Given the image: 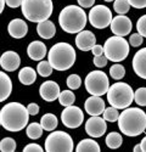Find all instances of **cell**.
<instances>
[{"mask_svg":"<svg viewBox=\"0 0 146 152\" xmlns=\"http://www.w3.org/2000/svg\"><path fill=\"white\" fill-rule=\"evenodd\" d=\"M29 112L20 102L6 104L0 111V124L7 132H20L28 124Z\"/></svg>","mask_w":146,"mask_h":152,"instance_id":"6da1fadb","label":"cell"},{"mask_svg":"<svg viewBox=\"0 0 146 152\" xmlns=\"http://www.w3.org/2000/svg\"><path fill=\"white\" fill-rule=\"evenodd\" d=\"M118 128L127 136H138L146 129V113L138 107H127L118 118Z\"/></svg>","mask_w":146,"mask_h":152,"instance_id":"7a4b0ae2","label":"cell"},{"mask_svg":"<svg viewBox=\"0 0 146 152\" xmlns=\"http://www.w3.org/2000/svg\"><path fill=\"white\" fill-rule=\"evenodd\" d=\"M58 23L66 33L78 34L87 26V14L82 6L68 5L61 10L58 15Z\"/></svg>","mask_w":146,"mask_h":152,"instance_id":"3957f363","label":"cell"},{"mask_svg":"<svg viewBox=\"0 0 146 152\" xmlns=\"http://www.w3.org/2000/svg\"><path fill=\"white\" fill-rule=\"evenodd\" d=\"M76 50L68 43H57L47 53V61L56 71H67L76 62Z\"/></svg>","mask_w":146,"mask_h":152,"instance_id":"277c9868","label":"cell"},{"mask_svg":"<svg viewBox=\"0 0 146 152\" xmlns=\"http://www.w3.org/2000/svg\"><path fill=\"white\" fill-rule=\"evenodd\" d=\"M21 10L28 21L40 23L51 16L54 5L53 0H23Z\"/></svg>","mask_w":146,"mask_h":152,"instance_id":"5b68a950","label":"cell"},{"mask_svg":"<svg viewBox=\"0 0 146 152\" xmlns=\"http://www.w3.org/2000/svg\"><path fill=\"white\" fill-rule=\"evenodd\" d=\"M134 91L131 86L123 82H117L110 86L107 91V101L108 104L118 108V110H124L131 105L134 101Z\"/></svg>","mask_w":146,"mask_h":152,"instance_id":"8992f818","label":"cell"},{"mask_svg":"<svg viewBox=\"0 0 146 152\" xmlns=\"http://www.w3.org/2000/svg\"><path fill=\"white\" fill-rule=\"evenodd\" d=\"M104 54L112 62H120L129 55V43L123 37L113 35L105 42Z\"/></svg>","mask_w":146,"mask_h":152,"instance_id":"52a82bcc","label":"cell"},{"mask_svg":"<svg viewBox=\"0 0 146 152\" xmlns=\"http://www.w3.org/2000/svg\"><path fill=\"white\" fill-rule=\"evenodd\" d=\"M85 89L90 95L102 96L107 94L110 89V82L106 73L102 71H93L90 72L84 80Z\"/></svg>","mask_w":146,"mask_h":152,"instance_id":"ba28073f","label":"cell"},{"mask_svg":"<svg viewBox=\"0 0 146 152\" xmlns=\"http://www.w3.org/2000/svg\"><path fill=\"white\" fill-rule=\"evenodd\" d=\"M46 152H72L73 140L69 134L65 132H54L47 135L45 140Z\"/></svg>","mask_w":146,"mask_h":152,"instance_id":"9c48e42d","label":"cell"},{"mask_svg":"<svg viewBox=\"0 0 146 152\" xmlns=\"http://www.w3.org/2000/svg\"><path fill=\"white\" fill-rule=\"evenodd\" d=\"M89 22L93 27L104 29L112 22V12L105 5H96L89 12Z\"/></svg>","mask_w":146,"mask_h":152,"instance_id":"30bf717a","label":"cell"},{"mask_svg":"<svg viewBox=\"0 0 146 152\" xmlns=\"http://www.w3.org/2000/svg\"><path fill=\"white\" fill-rule=\"evenodd\" d=\"M61 121L64 125L69 129H76L82 125L84 121V113L78 106H67L61 113Z\"/></svg>","mask_w":146,"mask_h":152,"instance_id":"8fae6325","label":"cell"},{"mask_svg":"<svg viewBox=\"0 0 146 152\" xmlns=\"http://www.w3.org/2000/svg\"><path fill=\"white\" fill-rule=\"evenodd\" d=\"M107 130V124L105 118L100 116H90L85 123V132L91 137H101Z\"/></svg>","mask_w":146,"mask_h":152,"instance_id":"7c38bea8","label":"cell"},{"mask_svg":"<svg viewBox=\"0 0 146 152\" xmlns=\"http://www.w3.org/2000/svg\"><path fill=\"white\" fill-rule=\"evenodd\" d=\"M110 27H111V31L115 35L124 37L131 32L133 24H131V20L129 17H127L124 15H118L112 18V22L110 24Z\"/></svg>","mask_w":146,"mask_h":152,"instance_id":"4fadbf2b","label":"cell"},{"mask_svg":"<svg viewBox=\"0 0 146 152\" xmlns=\"http://www.w3.org/2000/svg\"><path fill=\"white\" fill-rule=\"evenodd\" d=\"M60 86L54 80H47V82H44L40 88H39V94H40V97L44 100V101H47V102H53L56 99H58L60 96Z\"/></svg>","mask_w":146,"mask_h":152,"instance_id":"5bb4252c","label":"cell"},{"mask_svg":"<svg viewBox=\"0 0 146 152\" xmlns=\"http://www.w3.org/2000/svg\"><path fill=\"white\" fill-rule=\"evenodd\" d=\"M84 108L89 116H100L105 111V101L101 99V96L91 95L85 100Z\"/></svg>","mask_w":146,"mask_h":152,"instance_id":"9a60e30c","label":"cell"},{"mask_svg":"<svg viewBox=\"0 0 146 152\" xmlns=\"http://www.w3.org/2000/svg\"><path fill=\"white\" fill-rule=\"evenodd\" d=\"M96 44V37L90 31H82L76 37V45L82 51H91Z\"/></svg>","mask_w":146,"mask_h":152,"instance_id":"2e32d148","label":"cell"},{"mask_svg":"<svg viewBox=\"0 0 146 152\" xmlns=\"http://www.w3.org/2000/svg\"><path fill=\"white\" fill-rule=\"evenodd\" d=\"M21 65V58L15 51H5L0 57V66L6 72H14Z\"/></svg>","mask_w":146,"mask_h":152,"instance_id":"e0dca14e","label":"cell"},{"mask_svg":"<svg viewBox=\"0 0 146 152\" xmlns=\"http://www.w3.org/2000/svg\"><path fill=\"white\" fill-rule=\"evenodd\" d=\"M131 66L138 77L146 79V48H142L141 50L137 51L133 57Z\"/></svg>","mask_w":146,"mask_h":152,"instance_id":"ac0fdd59","label":"cell"},{"mask_svg":"<svg viewBox=\"0 0 146 152\" xmlns=\"http://www.w3.org/2000/svg\"><path fill=\"white\" fill-rule=\"evenodd\" d=\"M7 32L12 38H15V39H21V38L27 35L28 26L23 20L15 18V20L10 21L9 26H7Z\"/></svg>","mask_w":146,"mask_h":152,"instance_id":"d6986e66","label":"cell"},{"mask_svg":"<svg viewBox=\"0 0 146 152\" xmlns=\"http://www.w3.org/2000/svg\"><path fill=\"white\" fill-rule=\"evenodd\" d=\"M46 53L47 51H46L45 44L39 40L32 42L27 48V54H28L29 58H32L34 61H42L46 56Z\"/></svg>","mask_w":146,"mask_h":152,"instance_id":"ffe728a7","label":"cell"},{"mask_svg":"<svg viewBox=\"0 0 146 152\" xmlns=\"http://www.w3.org/2000/svg\"><path fill=\"white\" fill-rule=\"evenodd\" d=\"M36 33H38V35L40 38H43V39H51L56 33V27H55L54 22H51L50 20H46V21L38 23V26H36Z\"/></svg>","mask_w":146,"mask_h":152,"instance_id":"44dd1931","label":"cell"},{"mask_svg":"<svg viewBox=\"0 0 146 152\" xmlns=\"http://www.w3.org/2000/svg\"><path fill=\"white\" fill-rule=\"evenodd\" d=\"M12 91V82L5 72H0V101H5Z\"/></svg>","mask_w":146,"mask_h":152,"instance_id":"7402d4cb","label":"cell"},{"mask_svg":"<svg viewBox=\"0 0 146 152\" xmlns=\"http://www.w3.org/2000/svg\"><path fill=\"white\" fill-rule=\"evenodd\" d=\"M36 79V72L32 67H23L18 72V80L23 85H31Z\"/></svg>","mask_w":146,"mask_h":152,"instance_id":"603a6c76","label":"cell"},{"mask_svg":"<svg viewBox=\"0 0 146 152\" xmlns=\"http://www.w3.org/2000/svg\"><path fill=\"white\" fill-rule=\"evenodd\" d=\"M77 152H100V146L93 139H83L76 147Z\"/></svg>","mask_w":146,"mask_h":152,"instance_id":"cb8c5ba5","label":"cell"},{"mask_svg":"<svg viewBox=\"0 0 146 152\" xmlns=\"http://www.w3.org/2000/svg\"><path fill=\"white\" fill-rule=\"evenodd\" d=\"M57 117L53 113H46L40 118V124L46 132H54V129H56L57 126Z\"/></svg>","mask_w":146,"mask_h":152,"instance_id":"d4e9b609","label":"cell"},{"mask_svg":"<svg viewBox=\"0 0 146 152\" xmlns=\"http://www.w3.org/2000/svg\"><path fill=\"white\" fill-rule=\"evenodd\" d=\"M105 141H106L107 147L112 148V150H116V148L120 147L122 144H123V137H122V135L119 133L112 132V133H110L106 136V140Z\"/></svg>","mask_w":146,"mask_h":152,"instance_id":"484cf974","label":"cell"},{"mask_svg":"<svg viewBox=\"0 0 146 152\" xmlns=\"http://www.w3.org/2000/svg\"><path fill=\"white\" fill-rule=\"evenodd\" d=\"M43 130L44 128L42 126L40 123H31L27 129H26V133H27V136L32 140H36V139H39L42 135H43Z\"/></svg>","mask_w":146,"mask_h":152,"instance_id":"4316f807","label":"cell"},{"mask_svg":"<svg viewBox=\"0 0 146 152\" xmlns=\"http://www.w3.org/2000/svg\"><path fill=\"white\" fill-rule=\"evenodd\" d=\"M74 101H76V95L73 94V91L71 90H64V91H61L60 93V96H58V102L67 107V106H71L74 104Z\"/></svg>","mask_w":146,"mask_h":152,"instance_id":"83f0119b","label":"cell"},{"mask_svg":"<svg viewBox=\"0 0 146 152\" xmlns=\"http://www.w3.org/2000/svg\"><path fill=\"white\" fill-rule=\"evenodd\" d=\"M53 66L51 63L49 61H40L38 63V66H36V72L39 73V75H42V77H49L51 73H53Z\"/></svg>","mask_w":146,"mask_h":152,"instance_id":"f1b7e54d","label":"cell"},{"mask_svg":"<svg viewBox=\"0 0 146 152\" xmlns=\"http://www.w3.org/2000/svg\"><path fill=\"white\" fill-rule=\"evenodd\" d=\"M130 9V4L128 0H115L113 10L118 15H126Z\"/></svg>","mask_w":146,"mask_h":152,"instance_id":"f546056e","label":"cell"},{"mask_svg":"<svg viewBox=\"0 0 146 152\" xmlns=\"http://www.w3.org/2000/svg\"><path fill=\"white\" fill-rule=\"evenodd\" d=\"M102 115H104V118H105L106 122H117L120 113L118 112V108L111 106V107L105 108Z\"/></svg>","mask_w":146,"mask_h":152,"instance_id":"4dcf8cb0","label":"cell"},{"mask_svg":"<svg viewBox=\"0 0 146 152\" xmlns=\"http://www.w3.org/2000/svg\"><path fill=\"white\" fill-rule=\"evenodd\" d=\"M16 147H17L16 141L12 137H4L0 141V150L3 152H14Z\"/></svg>","mask_w":146,"mask_h":152,"instance_id":"1f68e13d","label":"cell"},{"mask_svg":"<svg viewBox=\"0 0 146 152\" xmlns=\"http://www.w3.org/2000/svg\"><path fill=\"white\" fill-rule=\"evenodd\" d=\"M110 75L116 79V80H119L122 79L126 75V68L119 65V63H116V65H112V67L110 68Z\"/></svg>","mask_w":146,"mask_h":152,"instance_id":"d6a6232c","label":"cell"},{"mask_svg":"<svg viewBox=\"0 0 146 152\" xmlns=\"http://www.w3.org/2000/svg\"><path fill=\"white\" fill-rule=\"evenodd\" d=\"M66 83H67V86L71 90H77L82 85V79H80V77L78 74H71V75H68Z\"/></svg>","mask_w":146,"mask_h":152,"instance_id":"836d02e7","label":"cell"},{"mask_svg":"<svg viewBox=\"0 0 146 152\" xmlns=\"http://www.w3.org/2000/svg\"><path fill=\"white\" fill-rule=\"evenodd\" d=\"M134 101L141 107L146 106V88H139L134 93Z\"/></svg>","mask_w":146,"mask_h":152,"instance_id":"e575fe53","label":"cell"},{"mask_svg":"<svg viewBox=\"0 0 146 152\" xmlns=\"http://www.w3.org/2000/svg\"><path fill=\"white\" fill-rule=\"evenodd\" d=\"M137 29L138 33L141 34L144 38H146V15L141 16L137 22Z\"/></svg>","mask_w":146,"mask_h":152,"instance_id":"d590c367","label":"cell"},{"mask_svg":"<svg viewBox=\"0 0 146 152\" xmlns=\"http://www.w3.org/2000/svg\"><path fill=\"white\" fill-rule=\"evenodd\" d=\"M142 42H144V37L141 34H139V33H134L129 38V44L131 46H134V48L140 46L142 44Z\"/></svg>","mask_w":146,"mask_h":152,"instance_id":"8d00e7d4","label":"cell"},{"mask_svg":"<svg viewBox=\"0 0 146 152\" xmlns=\"http://www.w3.org/2000/svg\"><path fill=\"white\" fill-rule=\"evenodd\" d=\"M108 58L105 55H100V56H94V65L99 68H102L107 65Z\"/></svg>","mask_w":146,"mask_h":152,"instance_id":"74e56055","label":"cell"},{"mask_svg":"<svg viewBox=\"0 0 146 152\" xmlns=\"http://www.w3.org/2000/svg\"><path fill=\"white\" fill-rule=\"evenodd\" d=\"M23 152H43V147L38 144H28L24 146Z\"/></svg>","mask_w":146,"mask_h":152,"instance_id":"f35d334b","label":"cell"},{"mask_svg":"<svg viewBox=\"0 0 146 152\" xmlns=\"http://www.w3.org/2000/svg\"><path fill=\"white\" fill-rule=\"evenodd\" d=\"M130 6L135 9H145L146 7V0H128Z\"/></svg>","mask_w":146,"mask_h":152,"instance_id":"ab89813d","label":"cell"},{"mask_svg":"<svg viewBox=\"0 0 146 152\" xmlns=\"http://www.w3.org/2000/svg\"><path fill=\"white\" fill-rule=\"evenodd\" d=\"M27 110H28L31 116H35V115H38V113H39V106L36 105V104H34V102L29 104L27 106Z\"/></svg>","mask_w":146,"mask_h":152,"instance_id":"60d3db41","label":"cell"},{"mask_svg":"<svg viewBox=\"0 0 146 152\" xmlns=\"http://www.w3.org/2000/svg\"><path fill=\"white\" fill-rule=\"evenodd\" d=\"M91 53H93L94 56H100V55H102V54H104V46L95 44V45L93 46V49H91Z\"/></svg>","mask_w":146,"mask_h":152,"instance_id":"b9f144b4","label":"cell"},{"mask_svg":"<svg viewBox=\"0 0 146 152\" xmlns=\"http://www.w3.org/2000/svg\"><path fill=\"white\" fill-rule=\"evenodd\" d=\"M23 3V0H6V5L9 7H12V9H16L18 6H21Z\"/></svg>","mask_w":146,"mask_h":152,"instance_id":"7bdbcfd3","label":"cell"},{"mask_svg":"<svg viewBox=\"0 0 146 152\" xmlns=\"http://www.w3.org/2000/svg\"><path fill=\"white\" fill-rule=\"evenodd\" d=\"M77 1L82 7H91L95 4V0H77Z\"/></svg>","mask_w":146,"mask_h":152,"instance_id":"ee69618b","label":"cell"},{"mask_svg":"<svg viewBox=\"0 0 146 152\" xmlns=\"http://www.w3.org/2000/svg\"><path fill=\"white\" fill-rule=\"evenodd\" d=\"M140 146H141V150L144 151V152H146V136L141 140V142H140Z\"/></svg>","mask_w":146,"mask_h":152,"instance_id":"f6af8a7d","label":"cell"},{"mask_svg":"<svg viewBox=\"0 0 146 152\" xmlns=\"http://www.w3.org/2000/svg\"><path fill=\"white\" fill-rule=\"evenodd\" d=\"M5 3H6V0H0V12H3V11H4Z\"/></svg>","mask_w":146,"mask_h":152,"instance_id":"bcb514c9","label":"cell"},{"mask_svg":"<svg viewBox=\"0 0 146 152\" xmlns=\"http://www.w3.org/2000/svg\"><path fill=\"white\" fill-rule=\"evenodd\" d=\"M134 151H135V152H140V151H142V150H141L140 144H139V145H137V146H134Z\"/></svg>","mask_w":146,"mask_h":152,"instance_id":"7dc6e473","label":"cell"},{"mask_svg":"<svg viewBox=\"0 0 146 152\" xmlns=\"http://www.w3.org/2000/svg\"><path fill=\"white\" fill-rule=\"evenodd\" d=\"M105 1H107V3H111V1H113V0H105Z\"/></svg>","mask_w":146,"mask_h":152,"instance_id":"c3c4849f","label":"cell"}]
</instances>
